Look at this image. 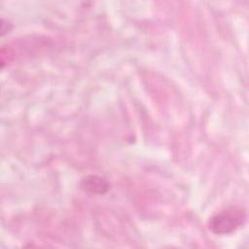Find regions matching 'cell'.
Wrapping results in <instances>:
<instances>
[{"label": "cell", "mask_w": 249, "mask_h": 249, "mask_svg": "<svg viewBox=\"0 0 249 249\" xmlns=\"http://www.w3.org/2000/svg\"><path fill=\"white\" fill-rule=\"evenodd\" d=\"M244 220V209L236 205H231L211 216L208 221V228L214 234H229L235 231Z\"/></svg>", "instance_id": "1"}, {"label": "cell", "mask_w": 249, "mask_h": 249, "mask_svg": "<svg viewBox=\"0 0 249 249\" xmlns=\"http://www.w3.org/2000/svg\"><path fill=\"white\" fill-rule=\"evenodd\" d=\"M82 190L90 195H103L110 189L109 182L98 175L89 174L82 178L80 182Z\"/></svg>", "instance_id": "2"}]
</instances>
